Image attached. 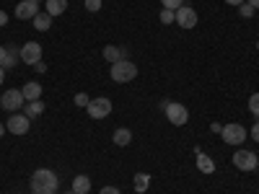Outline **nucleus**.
<instances>
[{
	"mask_svg": "<svg viewBox=\"0 0 259 194\" xmlns=\"http://www.w3.org/2000/svg\"><path fill=\"white\" fill-rule=\"evenodd\" d=\"M57 174L50 168H39L34 171V176H31V191L34 194H55L57 191Z\"/></svg>",
	"mask_w": 259,
	"mask_h": 194,
	"instance_id": "1",
	"label": "nucleus"
},
{
	"mask_svg": "<svg viewBox=\"0 0 259 194\" xmlns=\"http://www.w3.org/2000/svg\"><path fill=\"white\" fill-rule=\"evenodd\" d=\"M138 78V68H135V62H130V60H119L112 65V80L117 83H130V80H135Z\"/></svg>",
	"mask_w": 259,
	"mask_h": 194,
	"instance_id": "2",
	"label": "nucleus"
},
{
	"mask_svg": "<svg viewBox=\"0 0 259 194\" xmlns=\"http://www.w3.org/2000/svg\"><path fill=\"white\" fill-rule=\"evenodd\" d=\"M85 109H89V117L91 119H104V117L112 114V101L106 99V96H99V99H91Z\"/></svg>",
	"mask_w": 259,
	"mask_h": 194,
	"instance_id": "3",
	"label": "nucleus"
},
{
	"mask_svg": "<svg viewBox=\"0 0 259 194\" xmlns=\"http://www.w3.org/2000/svg\"><path fill=\"white\" fill-rule=\"evenodd\" d=\"M163 112H166V119L174 124V127H182V124H187V119H189V112H187L184 104H168Z\"/></svg>",
	"mask_w": 259,
	"mask_h": 194,
	"instance_id": "4",
	"label": "nucleus"
},
{
	"mask_svg": "<svg viewBox=\"0 0 259 194\" xmlns=\"http://www.w3.org/2000/svg\"><path fill=\"white\" fill-rule=\"evenodd\" d=\"M0 104H3V109H6V112H13V114H16V112L21 109V106L26 104V99H24V93H21L18 88H11V91H6V93H3Z\"/></svg>",
	"mask_w": 259,
	"mask_h": 194,
	"instance_id": "5",
	"label": "nucleus"
},
{
	"mask_svg": "<svg viewBox=\"0 0 259 194\" xmlns=\"http://www.w3.org/2000/svg\"><path fill=\"white\" fill-rule=\"evenodd\" d=\"M221 135H223V142H228V145H241L246 140V129L241 124H226Z\"/></svg>",
	"mask_w": 259,
	"mask_h": 194,
	"instance_id": "6",
	"label": "nucleus"
},
{
	"mask_svg": "<svg viewBox=\"0 0 259 194\" xmlns=\"http://www.w3.org/2000/svg\"><path fill=\"white\" fill-rule=\"evenodd\" d=\"M6 127H8V132H13V135H26L29 127H31V119L26 114H11Z\"/></svg>",
	"mask_w": 259,
	"mask_h": 194,
	"instance_id": "7",
	"label": "nucleus"
},
{
	"mask_svg": "<svg viewBox=\"0 0 259 194\" xmlns=\"http://www.w3.org/2000/svg\"><path fill=\"white\" fill-rule=\"evenodd\" d=\"M256 156L251 153V150H236L233 153V166L241 168V171H254L256 168Z\"/></svg>",
	"mask_w": 259,
	"mask_h": 194,
	"instance_id": "8",
	"label": "nucleus"
},
{
	"mask_svg": "<svg viewBox=\"0 0 259 194\" xmlns=\"http://www.w3.org/2000/svg\"><path fill=\"white\" fill-rule=\"evenodd\" d=\"M177 24H179L182 29H192V26H197V11L189 8V6L177 8Z\"/></svg>",
	"mask_w": 259,
	"mask_h": 194,
	"instance_id": "9",
	"label": "nucleus"
},
{
	"mask_svg": "<svg viewBox=\"0 0 259 194\" xmlns=\"http://www.w3.org/2000/svg\"><path fill=\"white\" fill-rule=\"evenodd\" d=\"M21 60H24L26 65H36V62H41V47L36 44V41H26V44L21 47Z\"/></svg>",
	"mask_w": 259,
	"mask_h": 194,
	"instance_id": "10",
	"label": "nucleus"
},
{
	"mask_svg": "<svg viewBox=\"0 0 259 194\" xmlns=\"http://www.w3.org/2000/svg\"><path fill=\"white\" fill-rule=\"evenodd\" d=\"M36 13H39V0H24V3L16 6V18H21V21H26V18L34 21Z\"/></svg>",
	"mask_w": 259,
	"mask_h": 194,
	"instance_id": "11",
	"label": "nucleus"
},
{
	"mask_svg": "<svg viewBox=\"0 0 259 194\" xmlns=\"http://www.w3.org/2000/svg\"><path fill=\"white\" fill-rule=\"evenodd\" d=\"M21 60V50L16 47H0V68H13V65Z\"/></svg>",
	"mask_w": 259,
	"mask_h": 194,
	"instance_id": "12",
	"label": "nucleus"
},
{
	"mask_svg": "<svg viewBox=\"0 0 259 194\" xmlns=\"http://www.w3.org/2000/svg\"><path fill=\"white\" fill-rule=\"evenodd\" d=\"M194 153H197V168L202 171V174H212V171H215V161L210 156H205L200 148H194Z\"/></svg>",
	"mask_w": 259,
	"mask_h": 194,
	"instance_id": "13",
	"label": "nucleus"
},
{
	"mask_svg": "<svg viewBox=\"0 0 259 194\" xmlns=\"http://www.w3.org/2000/svg\"><path fill=\"white\" fill-rule=\"evenodd\" d=\"M21 93H24L26 101H39L41 99V85L36 80H31V83H26L24 88H21Z\"/></svg>",
	"mask_w": 259,
	"mask_h": 194,
	"instance_id": "14",
	"label": "nucleus"
},
{
	"mask_svg": "<svg viewBox=\"0 0 259 194\" xmlns=\"http://www.w3.org/2000/svg\"><path fill=\"white\" fill-rule=\"evenodd\" d=\"M68 11V0H47V13L55 18V16H62Z\"/></svg>",
	"mask_w": 259,
	"mask_h": 194,
	"instance_id": "15",
	"label": "nucleus"
},
{
	"mask_svg": "<svg viewBox=\"0 0 259 194\" xmlns=\"http://www.w3.org/2000/svg\"><path fill=\"white\" fill-rule=\"evenodd\" d=\"M89 189H91V179L89 176H75L73 179V194H89Z\"/></svg>",
	"mask_w": 259,
	"mask_h": 194,
	"instance_id": "16",
	"label": "nucleus"
},
{
	"mask_svg": "<svg viewBox=\"0 0 259 194\" xmlns=\"http://www.w3.org/2000/svg\"><path fill=\"white\" fill-rule=\"evenodd\" d=\"M122 57H127V52H124V50L112 47V44H109V47H104V60H106V62H112V65H114V62H119Z\"/></svg>",
	"mask_w": 259,
	"mask_h": 194,
	"instance_id": "17",
	"label": "nucleus"
},
{
	"mask_svg": "<svg viewBox=\"0 0 259 194\" xmlns=\"http://www.w3.org/2000/svg\"><path fill=\"white\" fill-rule=\"evenodd\" d=\"M119 148H124V145H130V142H133V132H130V129L127 127H119L117 129V132H114V137H112Z\"/></svg>",
	"mask_w": 259,
	"mask_h": 194,
	"instance_id": "18",
	"label": "nucleus"
},
{
	"mask_svg": "<svg viewBox=\"0 0 259 194\" xmlns=\"http://www.w3.org/2000/svg\"><path fill=\"white\" fill-rule=\"evenodd\" d=\"M34 26H36L39 31H47V29L52 26V16H50V13H36V16H34Z\"/></svg>",
	"mask_w": 259,
	"mask_h": 194,
	"instance_id": "19",
	"label": "nucleus"
},
{
	"mask_svg": "<svg viewBox=\"0 0 259 194\" xmlns=\"http://www.w3.org/2000/svg\"><path fill=\"white\" fill-rule=\"evenodd\" d=\"M133 186H135V191H148V186H150V176L148 174H135V179H133Z\"/></svg>",
	"mask_w": 259,
	"mask_h": 194,
	"instance_id": "20",
	"label": "nucleus"
},
{
	"mask_svg": "<svg viewBox=\"0 0 259 194\" xmlns=\"http://www.w3.org/2000/svg\"><path fill=\"white\" fill-rule=\"evenodd\" d=\"M41 112H45V104H41V101H26V117L29 119L39 117Z\"/></svg>",
	"mask_w": 259,
	"mask_h": 194,
	"instance_id": "21",
	"label": "nucleus"
},
{
	"mask_svg": "<svg viewBox=\"0 0 259 194\" xmlns=\"http://www.w3.org/2000/svg\"><path fill=\"white\" fill-rule=\"evenodd\" d=\"M249 112H251L254 117H259V93H251V96H249Z\"/></svg>",
	"mask_w": 259,
	"mask_h": 194,
	"instance_id": "22",
	"label": "nucleus"
},
{
	"mask_svg": "<svg viewBox=\"0 0 259 194\" xmlns=\"http://www.w3.org/2000/svg\"><path fill=\"white\" fill-rule=\"evenodd\" d=\"M171 21H177V11L163 8V11H161V24H171Z\"/></svg>",
	"mask_w": 259,
	"mask_h": 194,
	"instance_id": "23",
	"label": "nucleus"
},
{
	"mask_svg": "<svg viewBox=\"0 0 259 194\" xmlns=\"http://www.w3.org/2000/svg\"><path fill=\"white\" fill-rule=\"evenodd\" d=\"M161 3H163V8H168V11H177V8L184 6V0H161Z\"/></svg>",
	"mask_w": 259,
	"mask_h": 194,
	"instance_id": "24",
	"label": "nucleus"
},
{
	"mask_svg": "<svg viewBox=\"0 0 259 194\" xmlns=\"http://www.w3.org/2000/svg\"><path fill=\"white\" fill-rule=\"evenodd\" d=\"M85 11H91V13L101 11V0H85Z\"/></svg>",
	"mask_w": 259,
	"mask_h": 194,
	"instance_id": "25",
	"label": "nucleus"
},
{
	"mask_svg": "<svg viewBox=\"0 0 259 194\" xmlns=\"http://www.w3.org/2000/svg\"><path fill=\"white\" fill-rule=\"evenodd\" d=\"M239 13H241L244 18H251V16H254V8H251L249 3H241V6H239Z\"/></svg>",
	"mask_w": 259,
	"mask_h": 194,
	"instance_id": "26",
	"label": "nucleus"
},
{
	"mask_svg": "<svg viewBox=\"0 0 259 194\" xmlns=\"http://www.w3.org/2000/svg\"><path fill=\"white\" fill-rule=\"evenodd\" d=\"M89 101H91L89 93H75V104H78V106H89Z\"/></svg>",
	"mask_w": 259,
	"mask_h": 194,
	"instance_id": "27",
	"label": "nucleus"
},
{
	"mask_svg": "<svg viewBox=\"0 0 259 194\" xmlns=\"http://www.w3.org/2000/svg\"><path fill=\"white\" fill-rule=\"evenodd\" d=\"M99 194H119V189H117V186H104Z\"/></svg>",
	"mask_w": 259,
	"mask_h": 194,
	"instance_id": "28",
	"label": "nucleus"
},
{
	"mask_svg": "<svg viewBox=\"0 0 259 194\" xmlns=\"http://www.w3.org/2000/svg\"><path fill=\"white\" fill-rule=\"evenodd\" d=\"M251 137H254V140H256V142H259V122H256V124H254V127H251Z\"/></svg>",
	"mask_w": 259,
	"mask_h": 194,
	"instance_id": "29",
	"label": "nucleus"
},
{
	"mask_svg": "<svg viewBox=\"0 0 259 194\" xmlns=\"http://www.w3.org/2000/svg\"><path fill=\"white\" fill-rule=\"evenodd\" d=\"M210 129H212V132H223V124H218V122H212V124H210Z\"/></svg>",
	"mask_w": 259,
	"mask_h": 194,
	"instance_id": "30",
	"label": "nucleus"
},
{
	"mask_svg": "<svg viewBox=\"0 0 259 194\" xmlns=\"http://www.w3.org/2000/svg\"><path fill=\"white\" fill-rule=\"evenodd\" d=\"M8 24V16H6V11H0V26H6Z\"/></svg>",
	"mask_w": 259,
	"mask_h": 194,
	"instance_id": "31",
	"label": "nucleus"
},
{
	"mask_svg": "<svg viewBox=\"0 0 259 194\" xmlns=\"http://www.w3.org/2000/svg\"><path fill=\"white\" fill-rule=\"evenodd\" d=\"M228 6H241V3H246V0H226Z\"/></svg>",
	"mask_w": 259,
	"mask_h": 194,
	"instance_id": "32",
	"label": "nucleus"
},
{
	"mask_svg": "<svg viewBox=\"0 0 259 194\" xmlns=\"http://www.w3.org/2000/svg\"><path fill=\"white\" fill-rule=\"evenodd\" d=\"M246 3H249V6L254 8V11H259V0H246Z\"/></svg>",
	"mask_w": 259,
	"mask_h": 194,
	"instance_id": "33",
	"label": "nucleus"
},
{
	"mask_svg": "<svg viewBox=\"0 0 259 194\" xmlns=\"http://www.w3.org/2000/svg\"><path fill=\"white\" fill-rule=\"evenodd\" d=\"M3 78H6V68H0V83H3Z\"/></svg>",
	"mask_w": 259,
	"mask_h": 194,
	"instance_id": "34",
	"label": "nucleus"
},
{
	"mask_svg": "<svg viewBox=\"0 0 259 194\" xmlns=\"http://www.w3.org/2000/svg\"><path fill=\"white\" fill-rule=\"evenodd\" d=\"M3 132H6V127H3V124H0V137H3Z\"/></svg>",
	"mask_w": 259,
	"mask_h": 194,
	"instance_id": "35",
	"label": "nucleus"
},
{
	"mask_svg": "<svg viewBox=\"0 0 259 194\" xmlns=\"http://www.w3.org/2000/svg\"><path fill=\"white\" fill-rule=\"evenodd\" d=\"M256 50H259V41H256Z\"/></svg>",
	"mask_w": 259,
	"mask_h": 194,
	"instance_id": "36",
	"label": "nucleus"
},
{
	"mask_svg": "<svg viewBox=\"0 0 259 194\" xmlns=\"http://www.w3.org/2000/svg\"><path fill=\"white\" fill-rule=\"evenodd\" d=\"M256 168H259V161H256Z\"/></svg>",
	"mask_w": 259,
	"mask_h": 194,
	"instance_id": "37",
	"label": "nucleus"
},
{
	"mask_svg": "<svg viewBox=\"0 0 259 194\" xmlns=\"http://www.w3.org/2000/svg\"><path fill=\"white\" fill-rule=\"evenodd\" d=\"M55 194H57V191H55Z\"/></svg>",
	"mask_w": 259,
	"mask_h": 194,
	"instance_id": "38",
	"label": "nucleus"
}]
</instances>
